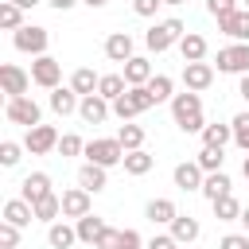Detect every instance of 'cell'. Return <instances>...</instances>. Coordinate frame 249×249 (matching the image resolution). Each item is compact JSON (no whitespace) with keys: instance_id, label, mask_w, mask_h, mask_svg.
<instances>
[{"instance_id":"cell-20","label":"cell","mask_w":249,"mask_h":249,"mask_svg":"<svg viewBox=\"0 0 249 249\" xmlns=\"http://www.w3.org/2000/svg\"><path fill=\"white\" fill-rule=\"evenodd\" d=\"M78 97H82V93H74V89H66V86H54V89H51V109H54L58 117H70V113H78V105H82Z\"/></svg>"},{"instance_id":"cell-48","label":"cell","mask_w":249,"mask_h":249,"mask_svg":"<svg viewBox=\"0 0 249 249\" xmlns=\"http://www.w3.org/2000/svg\"><path fill=\"white\" fill-rule=\"evenodd\" d=\"M237 93H241V97L249 101V74H241V86H237Z\"/></svg>"},{"instance_id":"cell-17","label":"cell","mask_w":249,"mask_h":249,"mask_svg":"<svg viewBox=\"0 0 249 249\" xmlns=\"http://www.w3.org/2000/svg\"><path fill=\"white\" fill-rule=\"evenodd\" d=\"M105 183H109V179H105V167H101V163H89V160H86V163L78 167V187H86L89 195L105 191Z\"/></svg>"},{"instance_id":"cell-12","label":"cell","mask_w":249,"mask_h":249,"mask_svg":"<svg viewBox=\"0 0 249 249\" xmlns=\"http://www.w3.org/2000/svg\"><path fill=\"white\" fill-rule=\"evenodd\" d=\"M89 214V191L86 187H74V191H62V218H86Z\"/></svg>"},{"instance_id":"cell-7","label":"cell","mask_w":249,"mask_h":249,"mask_svg":"<svg viewBox=\"0 0 249 249\" xmlns=\"http://www.w3.org/2000/svg\"><path fill=\"white\" fill-rule=\"evenodd\" d=\"M23 148H27L31 156L58 152V132H54L51 124H35V128H27V136H23Z\"/></svg>"},{"instance_id":"cell-15","label":"cell","mask_w":249,"mask_h":249,"mask_svg":"<svg viewBox=\"0 0 249 249\" xmlns=\"http://www.w3.org/2000/svg\"><path fill=\"white\" fill-rule=\"evenodd\" d=\"M105 58L109 62H128L132 58V35L128 31H113L105 39Z\"/></svg>"},{"instance_id":"cell-24","label":"cell","mask_w":249,"mask_h":249,"mask_svg":"<svg viewBox=\"0 0 249 249\" xmlns=\"http://www.w3.org/2000/svg\"><path fill=\"white\" fill-rule=\"evenodd\" d=\"M179 54H183V62H202V58H206V39L195 35V31H187V35L179 39Z\"/></svg>"},{"instance_id":"cell-37","label":"cell","mask_w":249,"mask_h":249,"mask_svg":"<svg viewBox=\"0 0 249 249\" xmlns=\"http://www.w3.org/2000/svg\"><path fill=\"white\" fill-rule=\"evenodd\" d=\"M113 113H117L121 121H132V117H140V105H136V101H132V93L124 89V93L113 101Z\"/></svg>"},{"instance_id":"cell-30","label":"cell","mask_w":249,"mask_h":249,"mask_svg":"<svg viewBox=\"0 0 249 249\" xmlns=\"http://www.w3.org/2000/svg\"><path fill=\"white\" fill-rule=\"evenodd\" d=\"M0 27L4 31H19L23 27V8L16 0H0Z\"/></svg>"},{"instance_id":"cell-38","label":"cell","mask_w":249,"mask_h":249,"mask_svg":"<svg viewBox=\"0 0 249 249\" xmlns=\"http://www.w3.org/2000/svg\"><path fill=\"white\" fill-rule=\"evenodd\" d=\"M230 124H233V144H237L241 152H249V113H237Z\"/></svg>"},{"instance_id":"cell-11","label":"cell","mask_w":249,"mask_h":249,"mask_svg":"<svg viewBox=\"0 0 249 249\" xmlns=\"http://www.w3.org/2000/svg\"><path fill=\"white\" fill-rule=\"evenodd\" d=\"M78 113H82V121H86V124H101V121L113 113V101H109V97H101V93H89V97H82Z\"/></svg>"},{"instance_id":"cell-6","label":"cell","mask_w":249,"mask_h":249,"mask_svg":"<svg viewBox=\"0 0 249 249\" xmlns=\"http://www.w3.org/2000/svg\"><path fill=\"white\" fill-rule=\"evenodd\" d=\"M31 82L43 86V89H54V86L62 82V62L51 58V54H39V58L31 62Z\"/></svg>"},{"instance_id":"cell-52","label":"cell","mask_w":249,"mask_h":249,"mask_svg":"<svg viewBox=\"0 0 249 249\" xmlns=\"http://www.w3.org/2000/svg\"><path fill=\"white\" fill-rule=\"evenodd\" d=\"M241 171H245V179H249V156H245V163H241Z\"/></svg>"},{"instance_id":"cell-16","label":"cell","mask_w":249,"mask_h":249,"mask_svg":"<svg viewBox=\"0 0 249 249\" xmlns=\"http://www.w3.org/2000/svg\"><path fill=\"white\" fill-rule=\"evenodd\" d=\"M74 226H78V241H82V245H97V241L105 237V230H109V226H105V222H101L93 210H89L86 218H78Z\"/></svg>"},{"instance_id":"cell-22","label":"cell","mask_w":249,"mask_h":249,"mask_svg":"<svg viewBox=\"0 0 249 249\" xmlns=\"http://www.w3.org/2000/svg\"><path fill=\"white\" fill-rule=\"evenodd\" d=\"M124 82H128V86H148V82H152V62L140 58V54H132V58L124 62Z\"/></svg>"},{"instance_id":"cell-9","label":"cell","mask_w":249,"mask_h":249,"mask_svg":"<svg viewBox=\"0 0 249 249\" xmlns=\"http://www.w3.org/2000/svg\"><path fill=\"white\" fill-rule=\"evenodd\" d=\"M0 86H4V93H8V97H23V93H27V86H31V74H27V70H19L16 62H4V66H0Z\"/></svg>"},{"instance_id":"cell-44","label":"cell","mask_w":249,"mask_h":249,"mask_svg":"<svg viewBox=\"0 0 249 249\" xmlns=\"http://www.w3.org/2000/svg\"><path fill=\"white\" fill-rule=\"evenodd\" d=\"M218 249H249V233H226L218 241Z\"/></svg>"},{"instance_id":"cell-40","label":"cell","mask_w":249,"mask_h":249,"mask_svg":"<svg viewBox=\"0 0 249 249\" xmlns=\"http://www.w3.org/2000/svg\"><path fill=\"white\" fill-rule=\"evenodd\" d=\"M19 152H23V144L4 140V144H0V163H4V167H16V163H19Z\"/></svg>"},{"instance_id":"cell-10","label":"cell","mask_w":249,"mask_h":249,"mask_svg":"<svg viewBox=\"0 0 249 249\" xmlns=\"http://www.w3.org/2000/svg\"><path fill=\"white\" fill-rule=\"evenodd\" d=\"M210 82H214V66L210 62H183V86L187 89L202 93V89H210Z\"/></svg>"},{"instance_id":"cell-33","label":"cell","mask_w":249,"mask_h":249,"mask_svg":"<svg viewBox=\"0 0 249 249\" xmlns=\"http://www.w3.org/2000/svg\"><path fill=\"white\" fill-rule=\"evenodd\" d=\"M152 163H156V160H152L144 148L124 152V171H128V175H148V171H152Z\"/></svg>"},{"instance_id":"cell-36","label":"cell","mask_w":249,"mask_h":249,"mask_svg":"<svg viewBox=\"0 0 249 249\" xmlns=\"http://www.w3.org/2000/svg\"><path fill=\"white\" fill-rule=\"evenodd\" d=\"M222 148H210V144H202V152H198V167L210 175V171H222Z\"/></svg>"},{"instance_id":"cell-41","label":"cell","mask_w":249,"mask_h":249,"mask_svg":"<svg viewBox=\"0 0 249 249\" xmlns=\"http://www.w3.org/2000/svg\"><path fill=\"white\" fill-rule=\"evenodd\" d=\"M16 245H19V226L0 222V249H16Z\"/></svg>"},{"instance_id":"cell-51","label":"cell","mask_w":249,"mask_h":249,"mask_svg":"<svg viewBox=\"0 0 249 249\" xmlns=\"http://www.w3.org/2000/svg\"><path fill=\"white\" fill-rule=\"evenodd\" d=\"M16 4H19V8H35L39 0H16Z\"/></svg>"},{"instance_id":"cell-53","label":"cell","mask_w":249,"mask_h":249,"mask_svg":"<svg viewBox=\"0 0 249 249\" xmlns=\"http://www.w3.org/2000/svg\"><path fill=\"white\" fill-rule=\"evenodd\" d=\"M163 4H187V0H163Z\"/></svg>"},{"instance_id":"cell-39","label":"cell","mask_w":249,"mask_h":249,"mask_svg":"<svg viewBox=\"0 0 249 249\" xmlns=\"http://www.w3.org/2000/svg\"><path fill=\"white\" fill-rule=\"evenodd\" d=\"M78 152H86L82 136H74V132H62V136H58V156H78Z\"/></svg>"},{"instance_id":"cell-21","label":"cell","mask_w":249,"mask_h":249,"mask_svg":"<svg viewBox=\"0 0 249 249\" xmlns=\"http://www.w3.org/2000/svg\"><path fill=\"white\" fill-rule=\"evenodd\" d=\"M31 218H35V206H31V202H27L23 195H19V198H8V202H4V222H12V226H27Z\"/></svg>"},{"instance_id":"cell-5","label":"cell","mask_w":249,"mask_h":249,"mask_svg":"<svg viewBox=\"0 0 249 249\" xmlns=\"http://www.w3.org/2000/svg\"><path fill=\"white\" fill-rule=\"evenodd\" d=\"M4 117L12 121V124H23V128H35V124H43V113H39V105L23 93V97H8V109H4Z\"/></svg>"},{"instance_id":"cell-2","label":"cell","mask_w":249,"mask_h":249,"mask_svg":"<svg viewBox=\"0 0 249 249\" xmlns=\"http://www.w3.org/2000/svg\"><path fill=\"white\" fill-rule=\"evenodd\" d=\"M187 35V27H183V19H163V23H156L148 35H144V43H148V51H167V47H175L179 39Z\"/></svg>"},{"instance_id":"cell-28","label":"cell","mask_w":249,"mask_h":249,"mask_svg":"<svg viewBox=\"0 0 249 249\" xmlns=\"http://www.w3.org/2000/svg\"><path fill=\"white\" fill-rule=\"evenodd\" d=\"M31 206H35V218H39V222H54V218L62 214V195L51 191V195H43V198L31 202Z\"/></svg>"},{"instance_id":"cell-45","label":"cell","mask_w":249,"mask_h":249,"mask_svg":"<svg viewBox=\"0 0 249 249\" xmlns=\"http://www.w3.org/2000/svg\"><path fill=\"white\" fill-rule=\"evenodd\" d=\"M160 4H163V0H132V12H136V16H156Z\"/></svg>"},{"instance_id":"cell-29","label":"cell","mask_w":249,"mask_h":249,"mask_svg":"<svg viewBox=\"0 0 249 249\" xmlns=\"http://www.w3.org/2000/svg\"><path fill=\"white\" fill-rule=\"evenodd\" d=\"M210 206H214V218H218V222H237V218H241V210H245L233 195H222V198H214Z\"/></svg>"},{"instance_id":"cell-8","label":"cell","mask_w":249,"mask_h":249,"mask_svg":"<svg viewBox=\"0 0 249 249\" xmlns=\"http://www.w3.org/2000/svg\"><path fill=\"white\" fill-rule=\"evenodd\" d=\"M218 70L222 74H249V43H233L218 51Z\"/></svg>"},{"instance_id":"cell-42","label":"cell","mask_w":249,"mask_h":249,"mask_svg":"<svg viewBox=\"0 0 249 249\" xmlns=\"http://www.w3.org/2000/svg\"><path fill=\"white\" fill-rule=\"evenodd\" d=\"M144 241H140V233L136 230H117V241H113V249H140Z\"/></svg>"},{"instance_id":"cell-14","label":"cell","mask_w":249,"mask_h":249,"mask_svg":"<svg viewBox=\"0 0 249 249\" xmlns=\"http://www.w3.org/2000/svg\"><path fill=\"white\" fill-rule=\"evenodd\" d=\"M202 179H206V171L198 167V160H187V163L175 167V187L179 191H202Z\"/></svg>"},{"instance_id":"cell-50","label":"cell","mask_w":249,"mask_h":249,"mask_svg":"<svg viewBox=\"0 0 249 249\" xmlns=\"http://www.w3.org/2000/svg\"><path fill=\"white\" fill-rule=\"evenodd\" d=\"M82 4H89V8H105L109 0H82Z\"/></svg>"},{"instance_id":"cell-25","label":"cell","mask_w":249,"mask_h":249,"mask_svg":"<svg viewBox=\"0 0 249 249\" xmlns=\"http://www.w3.org/2000/svg\"><path fill=\"white\" fill-rule=\"evenodd\" d=\"M47 241H51V249H70V245L78 241V226L51 222V230H47Z\"/></svg>"},{"instance_id":"cell-49","label":"cell","mask_w":249,"mask_h":249,"mask_svg":"<svg viewBox=\"0 0 249 249\" xmlns=\"http://www.w3.org/2000/svg\"><path fill=\"white\" fill-rule=\"evenodd\" d=\"M237 222H241V226H245V233H249V206L241 210V218H237Z\"/></svg>"},{"instance_id":"cell-54","label":"cell","mask_w":249,"mask_h":249,"mask_svg":"<svg viewBox=\"0 0 249 249\" xmlns=\"http://www.w3.org/2000/svg\"><path fill=\"white\" fill-rule=\"evenodd\" d=\"M245 8H249V0H245Z\"/></svg>"},{"instance_id":"cell-3","label":"cell","mask_w":249,"mask_h":249,"mask_svg":"<svg viewBox=\"0 0 249 249\" xmlns=\"http://www.w3.org/2000/svg\"><path fill=\"white\" fill-rule=\"evenodd\" d=\"M86 160L101 163V167H117V163H124V144L117 136L113 140H89L86 144Z\"/></svg>"},{"instance_id":"cell-13","label":"cell","mask_w":249,"mask_h":249,"mask_svg":"<svg viewBox=\"0 0 249 249\" xmlns=\"http://www.w3.org/2000/svg\"><path fill=\"white\" fill-rule=\"evenodd\" d=\"M218 27H222L230 39H237V43H249V8H237V12L222 16V19H218Z\"/></svg>"},{"instance_id":"cell-19","label":"cell","mask_w":249,"mask_h":249,"mask_svg":"<svg viewBox=\"0 0 249 249\" xmlns=\"http://www.w3.org/2000/svg\"><path fill=\"white\" fill-rule=\"evenodd\" d=\"M144 218H148V222H156V226H171V222L179 218V210H175V202H171V198H152V202L144 206Z\"/></svg>"},{"instance_id":"cell-23","label":"cell","mask_w":249,"mask_h":249,"mask_svg":"<svg viewBox=\"0 0 249 249\" xmlns=\"http://www.w3.org/2000/svg\"><path fill=\"white\" fill-rule=\"evenodd\" d=\"M198 233H202V226H198V218H191V214H179V218L171 222V237H175L179 245H191Z\"/></svg>"},{"instance_id":"cell-31","label":"cell","mask_w":249,"mask_h":249,"mask_svg":"<svg viewBox=\"0 0 249 249\" xmlns=\"http://www.w3.org/2000/svg\"><path fill=\"white\" fill-rule=\"evenodd\" d=\"M124 89H128L124 74H101V82H97V93H101V97H109V101H117Z\"/></svg>"},{"instance_id":"cell-46","label":"cell","mask_w":249,"mask_h":249,"mask_svg":"<svg viewBox=\"0 0 249 249\" xmlns=\"http://www.w3.org/2000/svg\"><path fill=\"white\" fill-rule=\"evenodd\" d=\"M148 249H179V241H175L171 233H156V237L148 241Z\"/></svg>"},{"instance_id":"cell-43","label":"cell","mask_w":249,"mask_h":249,"mask_svg":"<svg viewBox=\"0 0 249 249\" xmlns=\"http://www.w3.org/2000/svg\"><path fill=\"white\" fill-rule=\"evenodd\" d=\"M206 12L222 19V16H230V12H237V0H206Z\"/></svg>"},{"instance_id":"cell-26","label":"cell","mask_w":249,"mask_h":249,"mask_svg":"<svg viewBox=\"0 0 249 249\" xmlns=\"http://www.w3.org/2000/svg\"><path fill=\"white\" fill-rule=\"evenodd\" d=\"M233 191V183H230V175L226 171H210L206 179H202V195L214 202V198H222V195H230Z\"/></svg>"},{"instance_id":"cell-34","label":"cell","mask_w":249,"mask_h":249,"mask_svg":"<svg viewBox=\"0 0 249 249\" xmlns=\"http://www.w3.org/2000/svg\"><path fill=\"white\" fill-rule=\"evenodd\" d=\"M117 140L124 144V152H136V148H144V128H140V124H128V121H124V124L117 128Z\"/></svg>"},{"instance_id":"cell-35","label":"cell","mask_w":249,"mask_h":249,"mask_svg":"<svg viewBox=\"0 0 249 249\" xmlns=\"http://www.w3.org/2000/svg\"><path fill=\"white\" fill-rule=\"evenodd\" d=\"M148 89H152V97H156V105L160 101H167V97H175L171 89H175V82L167 78V74H152V82H148Z\"/></svg>"},{"instance_id":"cell-27","label":"cell","mask_w":249,"mask_h":249,"mask_svg":"<svg viewBox=\"0 0 249 249\" xmlns=\"http://www.w3.org/2000/svg\"><path fill=\"white\" fill-rule=\"evenodd\" d=\"M97 82H101V78H97L89 66H78V70H74V78H70V89H74V93H82V97H89V93H97Z\"/></svg>"},{"instance_id":"cell-18","label":"cell","mask_w":249,"mask_h":249,"mask_svg":"<svg viewBox=\"0 0 249 249\" xmlns=\"http://www.w3.org/2000/svg\"><path fill=\"white\" fill-rule=\"evenodd\" d=\"M19 195H23L27 202H39L43 195H51V175H47V171H31V175L19 183Z\"/></svg>"},{"instance_id":"cell-4","label":"cell","mask_w":249,"mask_h":249,"mask_svg":"<svg viewBox=\"0 0 249 249\" xmlns=\"http://www.w3.org/2000/svg\"><path fill=\"white\" fill-rule=\"evenodd\" d=\"M12 43H16V51H23V54H47V43H51V35H47V27H35V23H23L16 35H12Z\"/></svg>"},{"instance_id":"cell-32","label":"cell","mask_w":249,"mask_h":249,"mask_svg":"<svg viewBox=\"0 0 249 249\" xmlns=\"http://www.w3.org/2000/svg\"><path fill=\"white\" fill-rule=\"evenodd\" d=\"M233 140V124H206L202 128V144H210V148H226Z\"/></svg>"},{"instance_id":"cell-47","label":"cell","mask_w":249,"mask_h":249,"mask_svg":"<svg viewBox=\"0 0 249 249\" xmlns=\"http://www.w3.org/2000/svg\"><path fill=\"white\" fill-rule=\"evenodd\" d=\"M47 4H51V8H54V12H70V8H74V4H78V0H47Z\"/></svg>"},{"instance_id":"cell-1","label":"cell","mask_w":249,"mask_h":249,"mask_svg":"<svg viewBox=\"0 0 249 249\" xmlns=\"http://www.w3.org/2000/svg\"><path fill=\"white\" fill-rule=\"evenodd\" d=\"M171 117H175V124H179L183 132H202V128H206V121H202V97H198L195 89L171 97Z\"/></svg>"}]
</instances>
